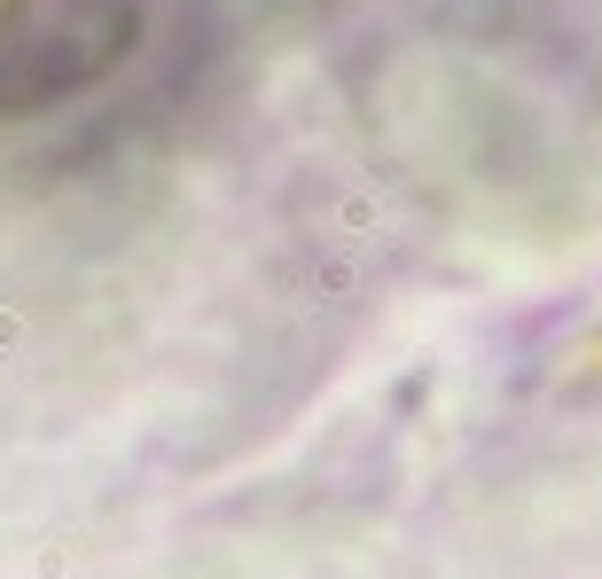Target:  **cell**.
Instances as JSON below:
<instances>
[{"mask_svg":"<svg viewBox=\"0 0 602 579\" xmlns=\"http://www.w3.org/2000/svg\"><path fill=\"white\" fill-rule=\"evenodd\" d=\"M141 39V0H0V118L103 86Z\"/></svg>","mask_w":602,"mask_h":579,"instance_id":"obj_1","label":"cell"}]
</instances>
